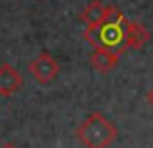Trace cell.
Returning a JSON list of instances; mask_svg holds the SVG:
<instances>
[{
    "label": "cell",
    "mask_w": 153,
    "mask_h": 148,
    "mask_svg": "<svg viewBox=\"0 0 153 148\" xmlns=\"http://www.w3.org/2000/svg\"><path fill=\"white\" fill-rule=\"evenodd\" d=\"M148 40H149V31L140 22L128 20V24H126V42H128V47L140 49Z\"/></svg>",
    "instance_id": "7"
},
{
    "label": "cell",
    "mask_w": 153,
    "mask_h": 148,
    "mask_svg": "<svg viewBox=\"0 0 153 148\" xmlns=\"http://www.w3.org/2000/svg\"><path fill=\"white\" fill-rule=\"evenodd\" d=\"M0 148H16L13 143H6V144H2V146H0Z\"/></svg>",
    "instance_id": "9"
},
{
    "label": "cell",
    "mask_w": 153,
    "mask_h": 148,
    "mask_svg": "<svg viewBox=\"0 0 153 148\" xmlns=\"http://www.w3.org/2000/svg\"><path fill=\"white\" fill-rule=\"evenodd\" d=\"M24 85V78L22 74L7 61L0 63V94L9 98L13 94H16Z\"/></svg>",
    "instance_id": "4"
},
{
    "label": "cell",
    "mask_w": 153,
    "mask_h": 148,
    "mask_svg": "<svg viewBox=\"0 0 153 148\" xmlns=\"http://www.w3.org/2000/svg\"><path fill=\"white\" fill-rule=\"evenodd\" d=\"M126 24H128V18L123 15V11L119 7H115V6H108L105 22L101 25H97V27L85 29L83 38L94 49L108 51V52L119 56L128 49Z\"/></svg>",
    "instance_id": "1"
},
{
    "label": "cell",
    "mask_w": 153,
    "mask_h": 148,
    "mask_svg": "<svg viewBox=\"0 0 153 148\" xmlns=\"http://www.w3.org/2000/svg\"><path fill=\"white\" fill-rule=\"evenodd\" d=\"M27 69H29V72L33 74V78H34L38 83L47 85V83H51V81L58 76L59 65H58V61L52 58V54H49V52H40L33 61H29Z\"/></svg>",
    "instance_id": "3"
},
{
    "label": "cell",
    "mask_w": 153,
    "mask_h": 148,
    "mask_svg": "<svg viewBox=\"0 0 153 148\" xmlns=\"http://www.w3.org/2000/svg\"><path fill=\"white\" fill-rule=\"evenodd\" d=\"M117 134V126L101 112L88 114L76 128V137L85 148H110Z\"/></svg>",
    "instance_id": "2"
},
{
    "label": "cell",
    "mask_w": 153,
    "mask_h": 148,
    "mask_svg": "<svg viewBox=\"0 0 153 148\" xmlns=\"http://www.w3.org/2000/svg\"><path fill=\"white\" fill-rule=\"evenodd\" d=\"M119 63V56L108 52V51H101V49H94V52L90 54V65L103 74L112 72Z\"/></svg>",
    "instance_id": "6"
},
{
    "label": "cell",
    "mask_w": 153,
    "mask_h": 148,
    "mask_svg": "<svg viewBox=\"0 0 153 148\" xmlns=\"http://www.w3.org/2000/svg\"><path fill=\"white\" fill-rule=\"evenodd\" d=\"M106 11H108V6H105L101 0H92V2L81 11L79 20L87 25V29H92V27H97L105 22Z\"/></svg>",
    "instance_id": "5"
},
{
    "label": "cell",
    "mask_w": 153,
    "mask_h": 148,
    "mask_svg": "<svg viewBox=\"0 0 153 148\" xmlns=\"http://www.w3.org/2000/svg\"><path fill=\"white\" fill-rule=\"evenodd\" d=\"M146 101H148V103H149V105L153 107V87H151V89H149V90L146 92Z\"/></svg>",
    "instance_id": "8"
}]
</instances>
